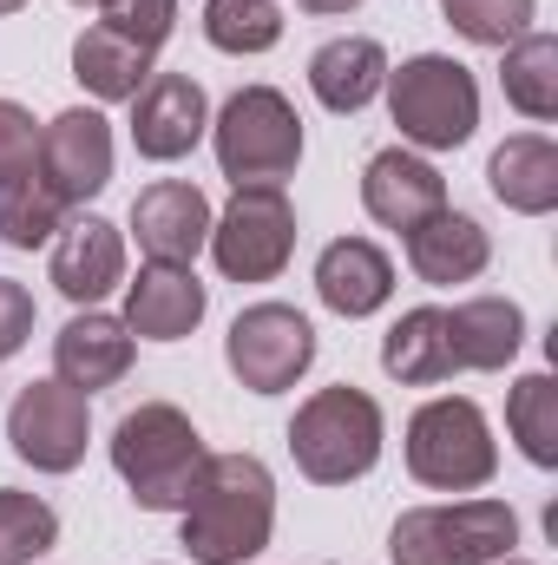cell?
<instances>
[{"mask_svg":"<svg viewBox=\"0 0 558 565\" xmlns=\"http://www.w3.org/2000/svg\"><path fill=\"white\" fill-rule=\"evenodd\" d=\"M277 533V480L257 454H211L184 500L191 565H250Z\"/></svg>","mask_w":558,"mask_h":565,"instance_id":"6da1fadb","label":"cell"},{"mask_svg":"<svg viewBox=\"0 0 558 565\" xmlns=\"http://www.w3.org/2000/svg\"><path fill=\"white\" fill-rule=\"evenodd\" d=\"M204 460H211L204 434L171 402H139L112 427V467H119V480L132 487V500L144 513H184Z\"/></svg>","mask_w":558,"mask_h":565,"instance_id":"7a4b0ae2","label":"cell"},{"mask_svg":"<svg viewBox=\"0 0 558 565\" xmlns=\"http://www.w3.org/2000/svg\"><path fill=\"white\" fill-rule=\"evenodd\" d=\"M382 440H388L382 402L368 388H348V382L315 388L289 422V454H296L302 480H315V487H348V480L375 473Z\"/></svg>","mask_w":558,"mask_h":565,"instance_id":"3957f363","label":"cell"},{"mask_svg":"<svg viewBox=\"0 0 558 565\" xmlns=\"http://www.w3.org/2000/svg\"><path fill=\"white\" fill-rule=\"evenodd\" d=\"M519 546V513L506 500H440L408 507L388 526L395 565H500Z\"/></svg>","mask_w":558,"mask_h":565,"instance_id":"277c9868","label":"cell"},{"mask_svg":"<svg viewBox=\"0 0 558 565\" xmlns=\"http://www.w3.org/2000/svg\"><path fill=\"white\" fill-rule=\"evenodd\" d=\"M408 473L433 493H480L500 473V440L493 422L480 415V402L466 395H433L408 415Z\"/></svg>","mask_w":558,"mask_h":565,"instance_id":"5b68a950","label":"cell"},{"mask_svg":"<svg viewBox=\"0 0 558 565\" xmlns=\"http://www.w3.org/2000/svg\"><path fill=\"white\" fill-rule=\"evenodd\" d=\"M382 93H388V113H395L408 151H460L480 132V86L447 53H415V60L388 66Z\"/></svg>","mask_w":558,"mask_h":565,"instance_id":"8992f818","label":"cell"},{"mask_svg":"<svg viewBox=\"0 0 558 565\" xmlns=\"http://www.w3.org/2000/svg\"><path fill=\"white\" fill-rule=\"evenodd\" d=\"M211 151H217V171L230 178V191L282 184L302 164V119L277 86H244L211 119Z\"/></svg>","mask_w":558,"mask_h":565,"instance_id":"52a82bcc","label":"cell"},{"mask_svg":"<svg viewBox=\"0 0 558 565\" xmlns=\"http://www.w3.org/2000/svg\"><path fill=\"white\" fill-rule=\"evenodd\" d=\"M217 277L224 282H277L296 257V204L282 198V184H244L230 191L224 217H211V244Z\"/></svg>","mask_w":558,"mask_h":565,"instance_id":"ba28073f","label":"cell"},{"mask_svg":"<svg viewBox=\"0 0 558 565\" xmlns=\"http://www.w3.org/2000/svg\"><path fill=\"white\" fill-rule=\"evenodd\" d=\"M224 362L250 395H282L315 362V322L289 302H250L224 335Z\"/></svg>","mask_w":558,"mask_h":565,"instance_id":"9c48e42d","label":"cell"},{"mask_svg":"<svg viewBox=\"0 0 558 565\" xmlns=\"http://www.w3.org/2000/svg\"><path fill=\"white\" fill-rule=\"evenodd\" d=\"M7 440L33 473H73L86 460V440H93V408L60 375L26 382L7 408Z\"/></svg>","mask_w":558,"mask_h":565,"instance_id":"30bf717a","label":"cell"},{"mask_svg":"<svg viewBox=\"0 0 558 565\" xmlns=\"http://www.w3.org/2000/svg\"><path fill=\"white\" fill-rule=\"evenodd\" d=\"M40 178L66 211L93 204L112 184V126L99 106H73L40 126Z\"/></svg>","mask_w":558,"mask_h":565,"instance_id":"8fae6325","label":"cell"},{"mask_svg":"<svg viewBox=\"0 0 558 565\" xmlns=\"http://www.w3.org/2000/svg\"><path fill=\"white\" fill-rule=\"evenodd\" d=\"M204 132H211V99H204V86L191 73H151L139 86V99H132V145H139V158L178 164V158L197 151Z\"/></svg>","mask_w":558,"mask_h":565,"instance_id":"7c38bea8","label":"cell"},{"mask_svg":"<svg viewBox=\"0 0 558 565\" xmlns=\"http://www.w3.org/2000/svg\"><path fill=\"white\" fill-rule=\"evenodd\" d=\"M211 198L191 178H158L132 198V237H139L144 264H197V250L211 244Z\"/></svg>","mask_w":558,"mask_h":565,"instance_id":"4fadbf2b","label":"cell"},{"mask_svg":"<svg viewBox=\"0 0 558 565\" xmlns=\"http://www.w3.org/2000/svg\"><path fill=\"white\" fill-rule=\"evenodd\" d=\"M362 211L382 224V231H415L427 224L433 211H447V178L433 171V158H420L408 145H388V151H375L368 158V171H362Z\"/></svg>","mask_w":558,"mask_h":565,"instance_id":"5bb4252c","label":"cell"},{"mask_svg":"<svg viewBox=\"0 0 558 565\" xmlns=\"http://www.w3.org/2000/svg\"><path fill=\"white\" fill-rule=\"evenodd\" d=\"M126 282V237L106 217H66L53 237V289L73 309H99V296H112Z\"/></svg>","mask_w":558,"mask_h":565,"instance_id":"9a60e30c","label":"cell"},{"mask_svg":"<svg viewBox=\"0 0 558 565\" xmlns=\"http://www.w3.org/2000/svg\"><path fill=\"white\" fill-rule=\"evenodd\" d=\"M211 309V289L184 264H139V277L126 282V329L132 342H184Z\"/></svg>","mask_w":558,"mask_h":565,"instance_id":"2e32d148","label":"cell"},{"mask_svg":"<svg viewBox=\"0 0 558 565\" xmlns=\"http://www.w3.org/2000/svg\"><path fill=\"white\" fill-rule=\"evenodd\" d=\"M53 375L93 402L99 388H112V382L132 375V329L119 316H106V309H79L53 335Z\"/></svg>","mask_w":558,"mask_h":565,"instance_id":"e0dca14e","label":"cell"},{"mask_svg":"<svg viewBox=\"0 0 558 565\" xmlns=\"http://www.w3.org/2000/svg\"><path fill=\"white\" fill-rule=\"evenodd\" d=\"M315 296H322V309L362 322V316L388 309V296H395V257L382 244H368V237H335L315 257Z\"/></svg>","mask_w":558,"mask_h":565,"instance_id":"ac0fdd59","label":"cell"},{"mask_svg":"<svg viewBox=\"0 0 558 565\" xmlns=\"http://www.w3.org/2000/svg\"><path fill=\"white\" fill-rule=\"evenodd\" d=\"M447 349H453V369L500 375L526 349V309L513 296H466L447 309Z\"/></svg>","mask_w":558,"mask_h":565,"instance_id":"d6986e66","label":"cell"},{"mask_svg":"<svg viewBox=\"0 0 558 565\" xmlns=\"http://www.w3.org/2000/svg\"><path fill=\"white\" fill-rule=\"evenodd\" d=\"M493 264V237H486V224L480 217H466V211H433L427 224L408 231V270L420 282H433V289H453V282H473L480 270Z\"/></svg>","mask_w":558,"mask_h":565,"instance_id":"ffe728a7","label":"cell"},{"mask_svg":"<svg viewBox=\"0 0 558 565\" xmlns=\"http://www.w3.org/2000/svg\"><path fill=\"white\" fill-rule=\"evenodd\" d=\"M382 86H388V53L368 33H342V40L315 46V60H309V93L329 113H342V119L362 113V106H375Z\"/></svg>","mask_w":558,"mask_h":565,"instance_id":"44dd1931","label":"cell"},{"mask_svg":"<svg viewBox=\"0 0 558 565\" xmlns=\"http://www.w3.org/2000/svg\"><path fill=\"white\" fill-rule=\"evenodd\" d=\"M486 184L506 211L519 217H552L558 211V145L546 132H519L486 158Z\"/></svg>","mask_w":558,"mask_h":565,"instance_id":"7402d4cb","label":"cell"},{"mask_svg":"<svg viewBox=\"0 0 558 565\" xmlns=\"http://www.w3.org/2000/svg\"><path fill=\"white\" fill-rule=\"evenodd\" d=\"M382 369L401 388H440V382H453L460 369H453V349H447V309H433V302L408 309L382 335Z\"/></svg>","mask_w":558,"mask_h":565,"instance_id":"603a6c76","label":"cell"},{"mask_svg":"<svg viewBox=\"0 0 558 565\" xmlns=\"http://www.w3.org/2000/svg\"><path fill=\"white\" fill-rule=\"evenodd\" d=\"M73 79L99 99V106H132L139 99V86L151 79V53L132 46V40H119L112 26H86L79 40H73Z\"/></svg>","mask_w":558,"mask_h":565,"instance_id":"cb8c5ba5","label":"cell"},{"mask_svg":"<svg viewBox=\"0 0 558 565\" xmlns=\"http://www.w3.org/2000/svg\"><path fill=\"white\" fill-rule=\"evenodd\" d=\"M500 86H506V106L526 113V119H558V40L552 33H519L506 46V66H500Z\"/></svg>","mask_w":558,"mask_h":565,"instance_id":"d4e9b609","label":"cell"},{"mask_svg":"<svg viewBox=\"0 0 558 565\" xmlns=\"http://www.w3.org/2000/svg\"><path fill=\"white\" fill-rule=\"evenodd\" d=\"M506 427L519 440V454L533 467H558V382L539 369V375H519L513 395H506Z\"/></svg>","mask_w":558,"mask_h":565,"instance_id":"484cf974","label":"cell"},{"mask_svg":"<svg viewBox=\"0 0 558 565\" xmlns=\"http://www.w3.org/2000/svg\"><path fill=\"white\" fill-rule=\"evenodd\" d=\"M60 224H66V204L46 191L40 171L0 184V244H7V250H40V244L60 237Z\"/></svg>","mask_w":558,"mask_h":565,"instance_id":"4316f807","label":"cell"},{"mask_svg":"<svg viewBox=\"0 0 558 565\" xmlns=\"http://www.w3.org/2000/svg\"><path fill=\"white\" fill-rule=\"evenodd\" d=\"M204 40L217 53H270L282 40V7L277 0H204Z\"/></svg>","mask_w":558,"mask_h":565,"instance_id":"83f0119b","label":"cell"},{"mask_svg":"<svg viewBox=\"0 0 558 565\" xmlns=\"http://www.w3.org/2000/svg\"><path fill=\"white\" fill-rule=\"evenodd\" d=\"M60 546V513L40 493L0 487V565H33Z\"/></svg>","mask_w":558,"mask_h":565,"instance_id":"f1b7e54d","label":"cell"},{"mask_svg":"<svg viewBox=\"0 0 558 565\" xmlns=\"http://www.w3.org/2000/svg\"><path fill=\"white\" fill-rule=\"evenodd\" d=\"M440 13H447V26H453L460 40L500 46V53H506L519 33H533L539 0H440Z\"/></svg>","mask_w":558,"mask_h":565,"instance_id":"f546056e","label":"cell"},{"mask_svg":"<svg viewBox=\"0 0 558 565\" xmlns=\"http://www.w3.org/2000/svg\"><path fill=\"white\" fill-rule=\"evenodd\" d=\"M99 26H112L119 40H132L158 60V46L178 26V0H99Z\"/></svg>","mask_w":558,"mask_h":565,"instance_id":"4dcf8cb0","label":"cell"},{"mask_svg":"<svg viewBox=\"0 0 558 565\" xmlns=\"http://www.w3.org/2000/svg\"><path fill=\"white\" fill-rule=\"evenodd\" d=\"M40 171V126L20 99H0V184Z\"/></svg>","mask_w":558,"mask_h":565,"instance_id":"1f68e13d","label":"cell"},{"mask_svg":"<svg viewBox=\"0 0 558 565\" xmlns=\"http://www.w3.org/2000/svg\"><path fill=\"white\" fill-rule=\"evenodd\" d=\"M33 322H40L33 289H26V282H13V277H0V362H13V355L26 349Z\"/></svg>","mask_w":558,"mask_h":565,"instance_id":"d6a6232c","label":"cell"},{"mask_svg":"<svg viewBox=\"0 0 558 565\" xmlns=\"http://www.w3.org/2000/svg\"><path fill=\"white\" fill-rule=\"evenodd\" d=\"M296 7H302V13H322V20H329V13H355L362 0H296Z\"/></svg>","mask_w":558,"mask_h":565,"instance_id":"836d02e7","label":"cell"},{"mask_svg":"<svg viewBox=\"0 0 558 565\" xmlns=\"http://www.w3.org/2000/svg\"><path fill=\"white\" fill-rule=\"evenodd\" d=\"M20 7H26V0H0V20H7V13H20Z\"/></svg>","mask_w":558,"mask_h":565,"instance_id":"e575fe53","label":"cell"},{"mask_svg":"<svg viewBox=\"0 0 558 565\" xmlns=\"http://www.w3.org/2000/svg\"><path fill=\"white\" fill-rule=\"evenodd\" d=\"M73 7H99V0H73Z\"/></svg>","mask_w":558,"mask_h":565,"instance_id":"d590c367","label":"cell"},{"mask_svg":"<svg viewBox=\"0 0 558 565\" xmlns=\"http://www.w3.org/2000/svg\"><path fill=\"white\" fill-rule=\"evenodd\" d=\"M500 565H526V559H500Z\"/></svg>","mask_w":558,"mask_h":565,"instance_id":"8d00e7d4","label":"cell"}]
</instances>
